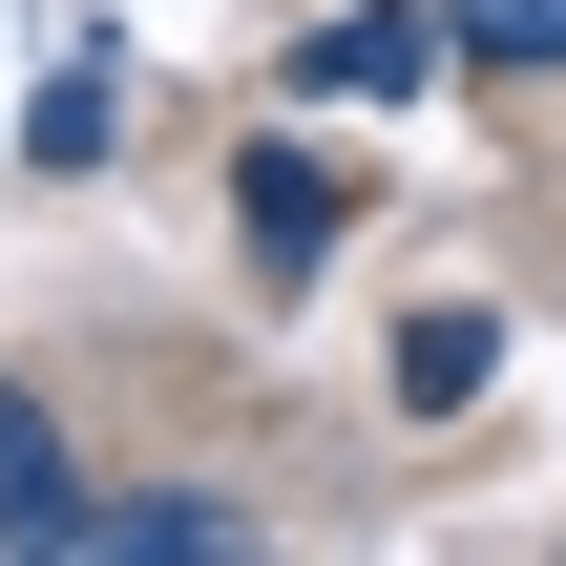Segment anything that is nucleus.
Listing matches in <instances>:
<instances>
[{
  "instance_id": "1",
  "label": "nucleus",
  "mask_w": 566,
  "mask_h": 566,
  "mask_svg": "<svg viewBox=\"0 0 566 566\" xmlns=\"http://www.w3.org/2000/svg\"><path fill=\"white\" fill-rule=\"evenodd\" d=\"M420 63H441V0H357L294 42V84H336V105H420Z\"/></svg>"
},
{
  "instance_id": "2",
  "label": "nucleus",
  "mask_w": 566,
  "mask_h": 566,
  "mask_svg": "<svg viewBox=\"0 0 566 566\" xmlns=\"http://www.w3.org/2000/svg\"><path fill=\"white\" fill-rule=\"evenodd\" d=\"M0 546H84V483H63V441H42L21 378H0Z\"/></svg>"
},
{
  "instance_id": "3",
  "label": "nucleus",
  "mask_w": 566,
  "mask_h": 566,
  "mask_svg": "<svg viewBox=\"0 0 566 566\" xmlns=\"http://www.w3.org/2000/svg\"><path fill=\"white\" fill-rule=\"evenodd\" d=\"M84 546H105V566H210L231 504H84Z\"/></svg>"
},
{
  "instance_id": "4",
  "label": "nucleus",
  "mask_w": 566,
  "mask_h": 566,
  "mask_svg": "<svg viewBox=\"0 0 566 566\" xmlns=\"http://www.w3.org/2000/svg\"><path fill=\"white\" fill-rule=\"evenodd\" d=\"M462 63H566V0H441Z\"/></svg>"
},
{
  "instance_id": "5",
  "label": "nucleus",
  "mask_w": 566,
  "mask_h": 566,
  "mask_svg": "<svg viewBox=\"0 0 566 566\" xmlns=\"http://www.w3.org/2000/svg\"><path fill=\"white\" fill-rule=\"evenodd\" d=\"M399 399H420V420L483 399V315H420V336H399Z\"/></svg>"
},
{
  "instance_id": "6",
  "label": "nucleus",
  "mask_w": 566,
  "mask_h": 566,
  "mask_svg": "<svg viewBox=\"0 0 566 566\" xmlns=\"http://www.w3.org/2000/svg\"><path fill=\"white\" fill-rule=\"evenodd\" d=\"M252 231H273V252H315V231H336V189H315L294 147H252Z\"/></svg>"
}]
</instances>
